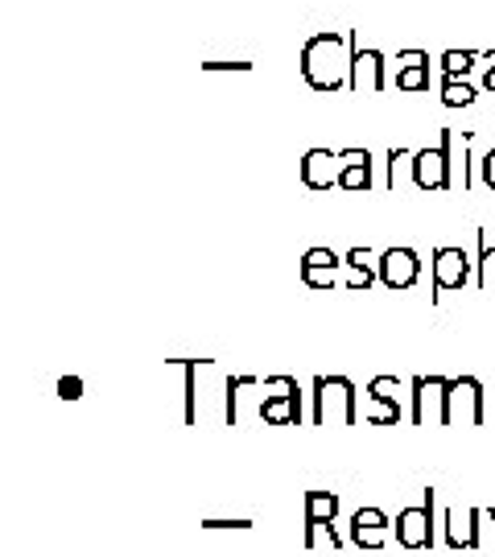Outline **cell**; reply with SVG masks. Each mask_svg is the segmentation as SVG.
Segmentation results:
<instances>
[{"mask_svg": "<svg viewBox=\"0 0 495 557\" xmlns=\"http://www.w3.org/2000/svg\"><path fill=\"white\" fill-rule=\"evenodd\" d=\"M297 178H301V186L306 190H331L338 178V153L335 149H322V145H314V149H306L301 153V161H297Z\"/></svg>", "mask_w": 495, "mask_h": 557, "instance_id": "obj_16", "label": "cell"}, {"mask_svg": "<svg viewBox=\"0 0 495 557\" xmlns=\"http://www.w3.org/2000/svg\"><path fill=\"white\" fill-rule=\"evenodd\" d=\"M388 533H393V517L376 508V504H368V508H356L351 520H347V541L356 545V549H384L388 545Z\"/></svg>", "mask_w": 495, "mask_h": 557, "instance_id": "obj_12", "label": "cell"}, {"mask_svg": "<svg viewBox=\"0 0 495 557\" xmlns=\"http://www.w3.org/2000/svg\"><path fill=\"white\" fill-rule=\"evenodd\" d=\"M368 400L376 405L368 425H400V418H405V409H400V380L376 376L368 384Z\"/></svg>", "mask_w": 495, "mask_h": 557, "instance_id": "obj_17", "label": "cell"}, {"mask_svg": "<svg viewBox=\"0 0 495 557\" xmlns=\"http://www.w3.org/2000/svg\"><path fill=\"white\" fill-rule=\"evenodd\" d=\"M264 400H260V421L264 425H301L306 405H301V384L294 376H264Z\"/></svg>", "mask_w": 495, "mask_h": 557, "instance_id": "obj_6", "label": "cell"}, {"mask_svg": "<svg viewBox=\"0 0 495 557\" xmlns=\"http://www.w3.org/2000/svg\"><path fill=\"white\" fill-rule=\"evenodd\" d=\"M347 91L351 96H380L388 87V59L376 46H359V34L347 29Z\"/></svg>", "mask_w": 495, "mask_h": 557, "instance_id": "obj_4", "label": "cell"}, {"mask_svg": "<svg viewBox=\"0 0 495 557\" xmlns=\"http://www.w3.org/2000/svg\"><path fill=\"white\" fill-rule=\"evenodd\" d=\"M198 529H202V533H252V529H257V520H248V517H207V520H198Z\"/></svg>", "mask_w": 495, "mask_h": 557, "instance_id": "obj_25", "label": "cell"}, {"mask_svg": "<svg viewBox=\"0 0 495 557\" xmlns=\"http://www.w3.org/2000/svg\"><path fill=\"white\" fill-rule=\"evenodd\" d=\"M400 158H409V149L393 145V149H388V178H384V186H388V190L396 186V161H400Z\"/></svg>", "mask_w": 495, "mask_h": 557, "instance_id": "obj_27", "label": "cell"}, {"mask_svg": "<svg viewBox=\"0 0 495 557\" xmlns=\"http://www.w3.org/2000/svg\"><path fill=\"white\" fill-rule=\"evenodd\" d=\"M338 269H343V257H338L335 248H326V244L306 248V252H301V260H297V277H301V285H306V289H318V294L335 289Z\"/></svg>", "mask_w": 495, "mask_h": 557, "instance_id": "obj_13", "label": "cell"}, {"mask_svg": "<svg viewBox=\"0 0 495 557\" xmlns=\"http://www.w3.org/2000/svg\"><path fill=\"white\" fill-rule=\"evenodd\" d=\"M413 186L417 190H455V128H442L437 145L413 153Z\"/></svg>", "mask_w": 495, "mask_h": 557, "instance_id": "obj_5", "label": "cell"}, {"mask_svg": "<svg viewBox=\"0 0 495 557\" xmlns=\"http://www.w3.org/2000/svg\"><path fill=\"white\" fill-rule=\"evenodd\" d=\"M260 376H227L223 384V425H239V388H257Z\"/></svg>", "mask_w": 495, "mask_h": 557, "instance_id": "obj_21", "label": "cell"}, {"mask_svg": "<svg viewBox=\"0 0 495 557\" xmlns=\"http://www.w3.org/2000/svg\"><path fill=\"white\" fill-rule=\"evenodd\" d=\"M376 281L384 289H413L417 281H421V257H417V248L409 244H393V248H384L376 260Z\"/></svg>", "mask_w": 495, "mask_h": 557, "instance_id": "obj_11", "label": "cell"}, {"mask_svg": "<svg viewBox=\"0 0 495 557\" xmlns=\"http://www.w3.org/2000/svg\"><path fill=\"white\" fill-rule=\"evenodd\" d=\"M310 425H359V393L351 376H314Z\"/></svg>", "mask_w": 495, "mask_h": 557, "instance_id": "obj_2", "label": "cell"}, {"mask_svg": "<svg viewBox=\"0 0 495 557\" xmlns=\"http://www.w3.org/2000/svg\"><path fill=\"white\" fill-rule=\"evenodd\" d=\"M211 368V359H186L182 372H186V425H198V372Z\"/></svg>", "mask_w": 495, "mask_h": 557, "instance_id": "obj_22", "label": "cell"}, {"mask_svg": "<svg viewBox=\"0 0 495 557\" xmlns=\"http://www.w3.org/2000/svg\"><path fill=\"white\" fill-rule=\"evenodd\" d=\"M347 62V29H322L301 46V79L314 91H343Z\"/></svg>", "mask_w": 495, "mask_h": 557, "instance_id": "obj_1", "label": "cell"}, {"mask_svg": "<svg viewBox=\"0 0 495 557\" xmlns=\"http://www.w3.org/2000/svg\"><path fill=\"white\" fill-rule=\"evenodd\" d=\"M483 520H492V529H495V508H483Z\"/></svg>", "mask_w": 495, "mask_h": 557, "instance_id": "obj_30", "label": "cell"}, {"mask_svg": "<svg viewBox=\"0 0 495 557\" xmlns=\"http://www.w3.org/2000/svg\"><path fill=\"white\" fill-rule=\"evenodd\" d=\"M202 71H252V62H202Z\"/></svg>", "mask_w": 495, "mask_h": 557, "instance_id": "obj_28", "label": "cell"}, {"mask_svg": "<svg viewBox=\"0 0 495 557\" xmlns=\"http://www.w3.org/2000/svg\"><path fill=\"white\" fill-rule=\"evenodd\" d=\"M483 87H487V91H495V50L487 54V75H483Z\"/></svg>", "mask_w": 495, "mask_h": 557, "instance_id": "obj_29", "label": "cell"}, {"mask_svg": "<svg viewBox=\"0 0 495 557\" xmlns=\"http://www.w3.org/2000/svg\"><path fill=\"white\" fill-rule=\"evenodd\" d=\"M343 264H347V294H368L372 285H376V264H372V252L368 248H351L347 257H343Z\"/></svg>", "mask_w": 495, "mask_h": 557, "instance_id": "obj_19", "label": "cell"}, {"mask_svg": "<svg viewBox=\"0 0 495 557\" xmlns=\"http://www.w3.org/2000/svg\"><path fill=\"white\" fill-rule=\"evenodd\" d=\"M475 244H479V257H475V281L483 294H492L495 289V244L487 239V232L479 227L475 232Z\"/></svg>", "mask_w": 495, "mask_h": 557, "instance_id": "obj_20", "label": "cell"}, {"mask_svg": "<svg viewBox=\"0 0 495 557\" xmlns=\"http://www.w3.org/2000/svg\"><path fill=\"white\" fill-rule=\"evenodd\" d=\"M393 529H396V545H400V549H409V554L434 549L437 545V492L434 487L421 492V504L400 508L393 520Z\"/></svg>", "mask_w": 495, "mask_h": 557, "instance_id": "obj_3", "label": "cell"}, {"mask_svg": "<svg viewBox=\"0 0 495 557\" xmlns=\"http://www.w3.org/2000/svg\"><path fill=\"white\" fill-rule=\"evenodd\" d=\"M479 100V91L467 79H442V103L446 108H471Z\"/></svg>", "mask_w": 495, "mask_h": 557, "instance_id": "obj_24", "label": "cell"}, {"mask_svg": "<svg viewBox=\"0 0 495 557\" xmlns=\"http://www.w3.org/2000/svg\"><path fill=\"white\" fill-rule=\"evenodd\" d=\"M475 273V260L467 257L455 244H442L430 257V281H434V294L430 298L442 301V294H455V289H467V281Z\"/></svg>", "mask_w": 495, "mask_h": 557, "instance_id": "obj_9", "label": "cell"}, {"mask_svg": "<svg viewBox=\"0 0 495 557\" xmlns=\"http://www.w3.org/2000/svg\"><path fill=\"white\" fill-rule=\"evenodd\" d=\"M409 397H413V409H409V421L413 425H446V393H450V376H413L409 380Z\"/></svg>", "mask_w": 495, "mask_h": 557, "instance_id": "obj_10", "label": "cell"}, {"mask_svg": "<svg viewBox=\"0 0 495 557\" xmlns=\"http://www.w3.org/2000/svg\"><path fill=\"white\" fill-rule=\"evenodd\" d=\"M442 537L450 549H479L483 545V508H446L442 512Z\"/></svg>", "mask_w": 495, "mask_h": 557, "instance_id": "obj_15", "label": "cell"}, {"mask_svg": "<svg viewBox=\"0 0 495 557\" xmlns=\"http://www.w3.org/2000/svg\"><path fill=\"white\" fill-rule=\"evenodd\" d=\"M338 153V178L335 186L338 190H347V195H368L372 190V153L368 149H359V145H347V149H335Z\"/></svg>", "mask_w": 495, "mask_h": 557, "instance_id": "obj_14", "label": "cell"}, {"mask_svg": "<svg viewBox=\"0 0 495 557\" xmlns=\"http://www.w3.org/2000/svg\"><path fill=\"white\" fill-rule=\"evenodd\" d=\"M446 425H487V393L479 376H450Z\"/></svg>", "mask_w": 495, "mask_h": 557, "instance_id": "obj_8", "label": "cell"}, {"mask_svg": "<svg viewBox=\"0 0 495 557\" xmlns=\"http://www.w3.org/2000/svg\"><path fill=\"white\" fill-rule=\"evenodd\" d=\"M338 492H306L301 496V512H306V549H314L318 537L331 541V549L343 554L347 541L338 537Z\"/></svg>", "mask_w": 495, "mask_h": 557, "instance_id": "obj_7", "label": "cell"}, {"mask_svg": "<svg viewBox=\"0 0 495 557\" xmlns=\"http://www.w3.org/2000/svg\"><path fill=\"white\" fill-rule=\"evenodd\" d=\"M396 91H430V54L425 50H400L396 54Z\"/></svg>", "mask_w": 495, "mask_h": 557, "instance_id": "obj_18", "label": "cell"}, {"mask_svg": "<svg viewBox=\"0 0 495 557\" xmlns=\"http://www.w3.org/2000/svg\"><path fill=\"white\" fill-rule=\"evenodd\" d=\"M479 178H483V186H487V190H495V145L483 153V161H479Z\"/></svg>", "mask_w": 495, "mask_h": 557, "instance_id": "obj_26", "label": "cell"}, {"mask_svg": "<svg viewBox=\"0 0 495 557\" xmlns=\"http://www.w3.org/2000/svg\"><path fill=\"white\" fill-rule=\"evenodd\" d=\"M475 50H446L442 59H437V66H442V79H462L471 66H475Z\"/></svg>", "mask_w": 495, "mask_h": 557, "instance_id": "obj_23", "label": "cell"}]
</instances>
